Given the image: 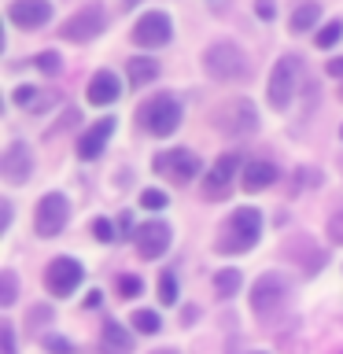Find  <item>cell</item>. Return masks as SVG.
Masks as SVG:
<instances>
[{"label":"cell","instance_id":"obj_6","mask_svg":"<svg viewBox=\"0 0 343 354\" xmlns=\"http://www.w3.org/2000/svg\"><path fill=\"white\" fill-rule=\"evenodd\" d=\"M214 126L225 133V137H243V133H254L259 129V111H254L251 100H229L225 107H218V115H214Z\"/></svg>","mask_w":343,"mask_h":354},{"label":"cell","instance_id":"obj_11","mask_svg":"<svg viewBox=\"0 0 343 354\" xmlns=\"http://www.w3.org/2000/svg\"><path fill=\"white\" fill-rule=\"evenodd\" d=\"M82 266H77L74 259H52L48 270H44V288H48L52 295H71L77 284H82Z\"/></svg>","mask_w":343,"mask_h":354},{"label":"cell","instance_id":"obj_39","mask_svg":"<svg viewBox=\"0 0 343 354\" xmlns=\"http://www.w3.org/2000/svg\"><path fill=\"white\" fill-rule=\"evenodd\" d=\"M129 225H133L129 214H122V218H118V232H129Z\"/></svg>","mask_w":343,"mask_h":354},{"label":"cell","instance_id":"obj_24","mask_svg":"<svg viewBox=\"0 0 343 354\" xmlns=\"http://www.w3.org/2000/svg\"><path fill=\"white\" fill-rule=\"evenodd\" d=\"M133 328L144 332V336H155V332H159V314H155V310H137V314H133Z\"/></svg>","mask_w":343,"mask_h":354},{"label":"cell","instance_id":"obj_10","mask_svg":"<svg viewBox=\"0 0 343 354\" xmlns=\"http://www.w3.org/2000/svg\"><path fill=\"white\" fill-rule=\"evenodd\" d=\"M100 30H104V8H100V4H85L77 15H71V19L63 22L59 33H63L66 41L82 44V41H93Z\"/></svg>","mask_w":343,"mask_h":354},{"label":"cell","instance_id":"obj_16","mask_svg":"<svg viewBox=\"0 0 343 354\" xmlns=\"http://www.w3.org/2000/svg\"><path fill=\"white\" fill-rule=\"evenodd\" d=\"M111 133H115V118H100L96 126H89V133L77 140V155H82V159H96V155L107 148Z\"/></svg>","mask_w":343,"mask_h":354},{"label":"cell","instance_id":"obj_7","mask_svg":"<svg viewBox=\"0 0 343 354\" xmlns=\"http://www.w3.org/2000/svg\"><path fill=\"white\" fill-rule=\"evenodd\" d=\"M66 218H71V203H66L59 192H48V196H41V203H37L33 229H37L41 240H52L66 229Z\"/></svg>","mask_w":343,"mask_h":354},{"label":"cell","instance_id":"obj_13","mask_svg":"<svg viewBox=\"0 0 343 354\" xmlns=\"http://www.w3.org/2000/svg\"><path fill=\"white\" fill-rule=\"evenodd\" d=\"M240 151H225L221 159L214 162V170L207 174V185H203V192L210 196V199H218V196H225V188L237 181V170H240Z\"/></svg>","mask_w":343,"mask_h":354},{"label":"cell","instance_id":"obj_31","mask_svg":"<svg viewBox=\"0 0 343 354\" xmlns=\"http://www.w3.org/2000/svg\"><path fill=\"white\" fill-rule=\"evenodd\" d=\"M44 351H52V354H74L71 339H63V336H44Z\"/></svg>","mask_w":343,"mask_h":354},{"label":"cell","instance_id":"obj_15","mask_svg":"<svg viewBox=\"0 0 343 354\" xmlns=\"http://www.w3.org/2000/svg\"><path fill=\"white\" fill-rule=\"evenodd\" d=\"M0 170H4V181L8 185H22L26 177L33 174V155L22 140H15L11 148L4 151V162H0Z\"/></svg>","mask_w":343,"mask_h":354},{"label":"cell","instance_id":"obj_9","mask_svg":"<svg viewBox=\"0 0 343 354\" xmlns=\"http://www.w3.org/2000/svg\"><path fill=\"white\" fill-rule=\"evenodd\" d=\"M155 170L163 177H170L174 185H188L192 177H199V159L185 148H174V151H163L159 159H155Z\"/></svg>","mask_w":343,"mask_h":354},{"label":"cell","instance_id":"obj_5","mask_svg":"<svg viewBox=\"0 0 343 354\" xmlns=\"http://www.w3.org/2000/svg\"><path fill=\"white\" fill-rule=\"evenodd\" d=\"M299 74H303V66H299V55H281L270 74V107L273 111H284L292 104L295 88H299Z\"/></svg>","mask_w":343,"mask_h":354},{"label":"cell","instance_id":"obj_3","mask_svg":"<svg viewBox=\"0 0 343 354\" xmlns=\"http://www.w3.org/2000/svg\"><path fill=\"white\" fill-rule=\"evenodd\" d=\"M288 277L284 273H262L259 281H254V288H251V310L259 314L262 321H270V317H277L281 314V306L288 303Z\"/></svg>","mask_w":343,"mask_h":354},{"label":"cell","instance_id":"obj_42","mask_svg":"<svg viewBox=\"0 0 343 354\" xmlns=\"http://www.w3.org/2000/svg\"><path fill=\"white\" fill-rule=\"evenodd\" d=\"M340 133H343V129H340Z\"/></svg>","mask_w":343,"mask_h":354},{"label":"cell","instance_id":"obj_23","mask_svg":"<svg viewBox=\"0 0 343 354\" xmlns=\"http://www.w3.org/2000/svg\"><path fill=\"white\" fill-rule=\"evenodd\" d=\"M214 288H218L221 299L237 295V292H240V273H237V270H221V273H214Z\"/></svg>","mask_w":343,"mask_h":354},{"label":"cell","instance_id":"obj_38","mask_svg":"<svg viewBox=\"0 0 343 354\" xmlns=\"http://www.w3.org/2000/svg\"><path fill=\"white\" fill-rule=\"evenodd\" d=\"M93 306H100V292H89L85 295V310H93Z\"/></svg>","mask_w":343,"mask_h":354},{"label":"cell","instance_id":"obj_35","mask_svg":"<svg viewBox=\"0 0 343 354\" xmlns=\"http://www.w3.org/2000/svg\"><path fill=\"white\" fill-rule=\"evenodd\" d=\"M254 11H259V19H266V22H270V19L277 15V8L270 4V0H259V4H254Z\"/></svg>","mask_w":343,"mask_h":354},{"label":"cell","instance_id":"obj_17","mask_svg":"<svg viewBox=\"0 0 343 354\" xmlns=\"http://www.w3.org/2000/svg\"><path fill=\"white\" fill-rule=\"evenodd\" d=\"M89 104H96V107H107V104H115L118 100V74H111V71H100L93 74V82H89Z\"/></svg>","mask_w":343,"mask_h":354},{"label":"cell","instance_id":"obj_20","mask_svg":"<svg viewBox=\"0 0 343 354\" xmlns=\"http://www.w3.org/2000/svg\"><path fill=\"white\" fill-rule=\"evenodd\" d=\"M126 71H129V85L140 88V85L155 82V74H159V63H155V59H144V55H140V59H129Z\"/></svg>","mask_w":343,"mask_h":354},{"label":"cell","instance_id":"obj_26","mask_svg":"<svg viewBox=\"0 0 343 354\" xmlns=\"http://www.w3.org/2000/svg\"><path fill=\"white\" fill-rule=\"evenodd\" d=\"M340 37H343V22H328V26L314 37V44H317V48H332Z\"/></svg>","mask_w":343,"mask_h":354},{"label":"cell","instance_id":"obj_19","mask_svg":"<svg viewBox=\"0 0 343 354\" xmlns=\"http://www.w3.org/2000/svg\"><path fill=\"white\" fill-rule=\"evenodd\" d=\"M277 181V166L266 162V159H254L243 166V188L248 192H262V188H270Z\"/></svg>","mask_w":343,"mask_h":354},{"label":"cell","instance_id":"obj_12","mask_svg":"<svg viewBox=\"0 0 343 354\" xmlns=\"http://www.w3.org/2000/svg\"><path fill=\"white\" fill-rule=\"evenodd\" d=\"M8 19L15 22L19 30H37L52 19V4L48 0H11Z\"/></svg>","mask_w":343,"mask_h":354},{"label":"cell","instance_id":"obj_37","mask_svg":"<svg viewBox=\"0 0 343 354\" xmlns=\"http://www.w3.org/2000/svg\"><path fill=\"white\" fill-rule=\"evenodd\" d=\"M328 74H332V77H343V59H332V63H328Z\"/></svg>","mask_w":343,"mask_h":354},{"label":"cell","instance_id":"obj_14","mask_svg":"<svg viewBox=\"0 0 343 354\" xmlns=\"http://www.w3.org/2000/svg\"><path fill=\"white\" fill-rule=\"evenodd\" d=\"M137 254L140 259H159V254L170 248V225L166 221H148V225L137 229Z\"/></svg>","mask_w":343,"mask_h":354},{"label":"cell","instance_id":"obj_32","mask_svg":"<svg viewBox=\"0 0 343 354\" xmlns=\"http://www.w3.org/2000/svg\"><path fill=\"white\" fill-rule=\"evenodd\" d=\"M328 236H332V243H343V207L332 210V218H328Z\"/></svg>","mask_w":343,"mask_h":354},{"label":"cell","instance_id":"obj_8","mask_svg":"<svg viewBox=\"0 0 343 354\" xmlns=\"http://www.w3.org/2000/svg\"><path fill=\"white\" fill-rule=\"evenodd\" d=\"M133 44H140V48H163V44H170L174 37V22L166 11H148V15L137 19V26H133Z\"/></svg>","mask_w":343,"mask_h":354},{"label":"cell","instance_id":"obj_30","mask_svg":"<svg viewBox=\"0 0 343 354\" xmlns=\"http://www.w3.org/2000/svg\"><path fill=\"white\" fill-rule=\"evenodd\" d=\"M140 203L148 207V210H159V207H166V192H159V188H144Z\"/></svg>","mask_w":343,"mask_h":354},{"label":"cell","instance_id":"obj_28","mask_svg":"<svg viewBox=\"0 0 343 354\" xmlns=\"http://www.w3.org/2000/svg\"><path fill=\"white\" fill-rule=\"evenodd\" d=\"M115 288H118V299H133V295H140V281H137V277H129V273H122L118 281H115Z\"/></svg>","mask_w":343,"mask_h":354},{"label":"cell","instance_id":"obj_18","mask_svg":"<svg viewBox=\"0 0 343 354\" xmlns=\"http://www.w3.org/2000/svg\"><path fill=\"white\" fill-rule=\"evenodd\" d=\"M100 351H104V354H129L133 351V336L126 332V325H118V321H104Z\"/></svg>","mask_w":343,"mask_h":354},{"label":"cell","instance_id":"obj_40","mask_svg":"<svg viewBox=\"0 0 343 354\" xmlns=\"http://www.w3.org/2000/svg\"><path fill=\"white\" fill-rule=\"evenodd\" d=\"M122 4H126V8H133V4H137V0H122Z\"/></svg>","mask_w":343,"mask_h":354},{"label":"cell","instance_id":"obj_4","mask_svg":"<svg viewBox=\"0 0 343 354\" xmlns=\"http://www.w3.org/2000/svg\"><path fill=\"white\" fill-rule=\"evenodd\" d=\"M137 118L151 137H170V133L181 126V107H177L174 96H151L148 104H140Z\"/></svg>","mask_w":343,"mask_h":354},{"label":"cell","instance_id":"obj_29","mask_svg":"<svg viewBox=\"0 0 343 354\" xmlns=\"http://www.w3.org/2000/svg\"><path fill=\"white\" fill-rule=\"evenodd\" d=\"M33 63H37V71H41V74H59V66H63V59H59L55 52H41Z\"/></svg>","mask_w":343,"mask_h":354},{"label":"cell","instance_id":"obj_33","mask_svg":"<svg viewBox=\"0 0 343 354\" xmlns=\"http://www.w3.org/2000/svg\"><path fill=\"white\" fill-rule=\"evenodd\" d=\"M93 232H96V240H104V243L115 240V225H111L107 218H96V221H93Z\"/></svg>","mask_w":343,"mask_h":354},{"label":"cell","instance_id":"obj_21","mask_svg":"<svg viewBox=\"0 0 343 354\" xmlns=\"http://www.w3.org/2000/svg\"><path fill=\"white\" fill-rule=\"evenodd\" d=\"M317 19H321V4H314V0H303V4L292 11V30H295V33H303V30L314 26Z\"/></svg>","mask_w":343,"mask_h":354},{"label":"cell","instance_id":"obj_22","mask_svg":"<svg viewBox=\"0 0 343 354\" xmlns=\"http://www.w3.org/2000/svg\"><path fill=\"white\" fill-rule=\"evenodd\" d=\"M15 104L26 107V111H41V107L52 104V96H41V88H33V85H19L15 88Z\"/></svg>","mask_w":343,"mask_h":354},{"label":"cell","instance_id":"obj_25","mask_svg":"<svg viewBox=\"0 0 343 354\" xmlns=\"http://www.w3.org/2000/svg\"><path fill=\"white\" fill-rule=\"evenodd\" d=\"M15 299H19V281L11 270H4L0 273V306H11Z\"/></svg>","mask_w":343,"mask_h":354},{"label":"cell","instance_id":"obj_1","mask_svg":"<svg viewBox=\"0 0 343 354\" xmlns=\"http://www.w3.org/2000/svg\"><path fill=\"white\" fill-rule=\"evenodd\" d=\"M259 236H262V214L254 207H237L225 218V225H221L214 248L221 254H243L259 243Z\"/></svg>","mask_w":343,"mask_h":354},{"label":"cell","instance_id":"obj_27","mask_svg":"<svg viewBox=\"0 0 343 354\" xmlns=\"http://www.w3.org/2000/svg\"><path fill=\"white\" fill-rule=\"evenodd\" d=\"M159 299H163L166 306H170V303H177V277H174L170 270H166V273L159 277Z\"/></svg>","mask_w":343,"mask_h":354},{"label":"cell","instance_id":"obj_36","mask_svg":"<svg viewBox=\"0 0 343 354\" xmlns=\"http://www.w3.org/2000/svg\"><path fill=\"white\" fill-rule=\"evenodd\" d=\"M48 317H52L48 306H33V310H30V321H48Z\"/></svg>","mask_w":343,"mask_h":354},{"label":"cell","instance_id":"obj_2","mask_svg":"<svg viewBox=\"0 0 343 354\" xmlns=\"http://www.w3.org/2000/svg\"><path fill=\"white\" fill-rule=\"evenodd\" d=\"M203 66L214 82H243V77H248V59H243V52L229 41L210 44L203 52Z\"/></svg>","mask_w":343,"mask_h":354},{"label":"cell","instance_id":"obj_34","mask_svg":"<svg viewBox=\"0 0 343 354\" xmlns=\"http://www.w3.org/2000/svg\"><path fill=\"white\" fill-rule=\"evenodd\" d=\"M0 354H15V332H11L8 321L0 325Z\"/></svg>","mask_w":343,"mask_h":354},{"label":"cell","instance_id":"obj_41","mask_svg":"<svg viewBox=\"0 0 343 354\" xmlns=\"http://www.w3.org/2000/svg\"><path fill=\"white\" fill-rule=\"evenodd\" d=\"M155 354H174V351H155Z\"/></svg>","mask_w":343,"mask_h":354}]
</instances>
